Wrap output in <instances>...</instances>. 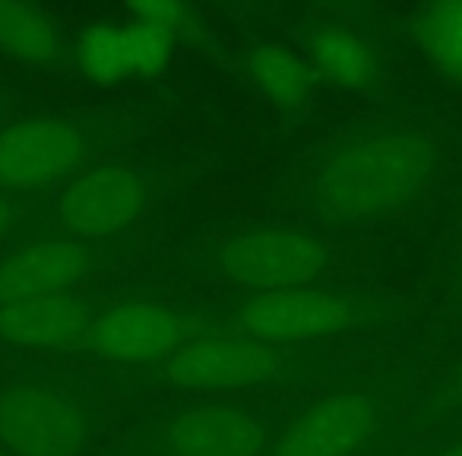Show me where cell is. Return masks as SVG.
<instances>
[{"instance_id":"cell-6","label":"cell","mask_w":462,"mask_h":456,"mask_svg":"<svg viewBox=\"0 0 462 456\" xmlns=\"http://www.w3.org/2000/svg\"><path fill=\"white\" fill-rule=\"evenodd\" d=\"M86 140L70 121L32 117L0 134V187L32 191L79 168Z\"/></svg>"},{"instance_id":"cell-14","label":"cell","mask_w":462,"mask_h":456,"mask_svg":"<svg viewBox=\"0 0 462 456\" xmlns=\"http://www.w3.org/2000/svg\"><path fill=\"white\" fill-rule=\"evenodd\" d=\"M314 64L323 77L348 89H361L377 77V58L371 48L352 33H339V29L323 33L314 42Z\"/></svg>"},{"instance_id":"cell-20","label":"cell","mask_w":462,"mask_h":456,"mask_svg":"<svg viewBox=\"0 0 462 456\" xmlns=\"http://www.w3.org/2000/svg\"><path fill=\"white\" fill-rule=\"evenodd\" d=\"M7 219H10V206H7V200L0 197V228L7 225Z\"/></svg>"},{"instance_id":"cell-3","label":"cell","mask_w":462,"mask_h":456,"mask_svg":"<svg viewBox=\"0 0 462 456\" xmlns=\"http://www.w3.org/2000/svg\"><path fill=\"white\" fill-rule=\"evenodd\" d=\"M86 415L67 393L23 384L0 396V443L14 456H79Z\"/></svg>"},{"instance_id":"cell-12","label":"cell","mask_w":462,"mask_h":456,"mask_svg":"<svg viewBox=\"0 0 462 456\" xmlns=\"http://www.w3.org/2000/svg\"><path fill=\"white\" fill-rule=\"evenodd\" d=\"M92 311L73 295H48L0 308V340L26 349L86 346Z\"/></svg>"},{"instance_id":"cell-13","label":"cell","mask_w":462,"mask_h":456,"mask_svg":"<svg viewBox=\"0 0 462 456\" xmlns=\"http://www.w3.org/2000/svg\"><path fill=\"white\" fill-rule=\"evenodd\" d=\"M0 48L20 60H58L64 54V42L48 14L7 0H0Z\"/></svg>"},{"instance_id":"cell-5","label":"cell","mask_w":462,"mask_h":456,"mask_svg":"<svg viewBox=\"0 0 462 456\" xmlns=\"http://www.w3.org/2000/svg\"><path fill=\"white\" fill-rule=\"evenodd\" d=\"M358 321L355 298L333 289H282L263 292L241 304L238 323L245 333L266 342H310L348 330Z\"/></svg>"},{"instance_id":"cell-7","label":"cell","mask_w":462,"mask_h":456,"mask_svg":"<svg viewBox=\"0 0 462 456\" xmlns=\"http://www.w3.org/2000/svg\"><path fill=\"white\" fill-rule=\"evenodd\" d=\"M377 431V405L365 393H333L301 412L276 447V456H358Z\"/></svg>"},{"instance_id":"cell-2","label":"cell","mask_w":462,"mask_h":456,"mask_svg":"<svg viewBox=\"0 0 462 456\" xmlns=\"http://www.w3.org/2000/svg\"><path fill=\"white\" fill-rule=\"evenodd\" d=\"M285 368V355L276 342H266L245 330L212 333L180 346L168 355L165 374L193 390H247L276 380Z\"/></svg>"},{"instance_id":"cell-11","label":"cell","mask_w":462,"mask_h":456,"mask_svg":"<svg viewBox=\"0 0 462 456\" xmlns=\"http://www.w3.org/2000/svg\"><path fill=\"white\" fill-rule=\"evenodd\" d=\"M174 456H260L263 424L235 405H199L168 424Z\"/></svg>"},{"instance_id":"cell-23","label":"cell","mask_w":462,"mask_h":456,"mask_svg":"<svg viewBox=\"0 0 462 456\" xmlns=\"http://www.w3.org/2000/svg\"><path fill=\"white\" fill-rule=\"evenodd\" d=\"M0 456H7V450H0Z\"/></svg>"},{"instance_id":"cell-18","label":"cell","mask_w":462,"mask_h":456,"mask_svg":"<svg viewBox=\"0 0 462 456\" xmlns=\"http://www.w3.org/2000/svg\"><path fill=\"white\" fill-rule=\"evenodd\" d=\"M124 45H127L130 70L159 73L171 54V33L146 26V23H130L124 29Z\"/></svg>"},{"instance_id":"cell-10","label":"cell","mask_w":462,"mask_h":456,"mask_svg":"<svg viewBox=\"0 0 462 456\" xmlns=\"http://www.w3.org/2000/svg\"><path fill=\"white\" fill-rule=\"evenodd\" d=\"M184 323L174 311L149 302H130L92 321L86 346L111 361H146L180 349Z\"/></svg>"},{"instance_id":"cell-16","label":"cell","mask_w":462,"mask_h":456,"mask_svg":"<svg viewBox=\"0 0 462 456\" xmlns=\"http://www.w3.org/2000/svg\"><path fill=\"white\" fill-rule=\"evenodd\" d=\"M418 42L437 70L462 83V0L430 7L418 23Z\"/></svg>"},{"instance_id":"cell-4","label":"cell","mask_w":462,"mask_h":456,"mask_svg":"<svg viewBox=\"0 0 462 456\" xmlns=\"http://www.w3.org/2000/svg\"><path fill=\"white\" fill-rule=\"evenodd\" d=\"M218 266L231 283L257 295L310 285L327 266V247L317 238L289 228H263L228 241L218 254Z\"/></svg>"},{"instance_id":"cell-21","label":"cell","mask_w":462,"mask_h":456,"mask_svg":"<svg viewBox=\"0 0 462 456\" xmlns=\"http://www.w3.org/2000/svg\"><path fill=\"white\" fill-rule=\"evenodd\" d=\"M443 456H462V443H456V447H453V450H447Z\"/></svg>"},{"instance_id":"cell-15","label":"cell","mask_w":462,"mask_h":456,"mask_svg":"<svg viewBox=\"0 0 462 456\" xmlns=\"http://www.w3.org/2000/svg\"><path fill=\"white\" fill-rule=\"evenodd\" d=\"M251 77L273 102L289 105V108H301L310 96L308 67L282 45L260 48L251 58Z\"/></svg>"},{"instance_id":"cell-8","label":"cell","mask_w":462,"mask_h":456,"mask_svg":"<svg viewBox=\"0 0 462 456\" xmlns=\"http://www.w3.org/2000/svg\"><path fill=\"white\" fill-rule=\"evenodd\" d=\"M143 203L146 191L140 178L127 168L108 165L70 181L58 200V216L73 235L105 238L127 228L143 212Z\"/></svg>"},{"instance_id":"cell-22","label":"cell","mask_w":462,"mask_h":456,"mask_svg":"<svg viewBox=\"0 0 462 456\" xmlns=\"http://www.w3.org/2000/svg\"><path fill=\"white\" fill-rule=\"evenodd\" d=\"M456 390L462 393V365H459V371H456Z\"/></svg>"},{"instance_id":"cell-17","label":"cell","mask_w":462,"mask_h":456,"mask_svg":"<svg viewBox=\"0 0 462 456\" xmlns=\"http://www.w3.org/2000/svg\"><path fill=\"white\" fill-rule=\"evenodd\" d=\"M79 64L86 77L96 83H117L124 73H130L127 45H124V29L96 26L79 42Z\"/></svg>"},{"instance_id":"cell-19","label":"cell","mask_w":462,"mask_h":456,"mask_svg":"<svg viewBox=\"0 0 462 456\" xmlns=\"http://www.w3.org/2000/svg\"><path fill=\"white\" fill-rule=\"evenodd\" d=\"M130 16H134V23H146V26L174 33V29L184 26L187 10L180 7V4H171V0H168V4H162V0H146V4H134Z\"/></svg>"},{"instance_id":"cell-9","label":"cell","mask_w":462,"mask_h":456,"mask_svg":"<svg viewBox=\"0 0 462 456\" xmlns=\"http://www.w3.org/2000/svg\"><path fill=\"white\" fill-rule=\"evenodd\" d=\"M92 270V251L83 241H35L0 260V308L32 298L67 295Z\"/></svg>"},{"instance_id":"cell-1","label":"cell","mask_w":462,"mask_h":456,"mask_svg":"<svg viewBox=\"0 0 462 456\" xmlns=\"http://www.w3.org/2000/svg\"><path fill=\"white\" fill-rule=\"evenodd\" d=\"M430 149L409 134H380L333 153L317 178V193L346 219H367L402 206L421 187Z\"/></svg>"}]
</instances>
